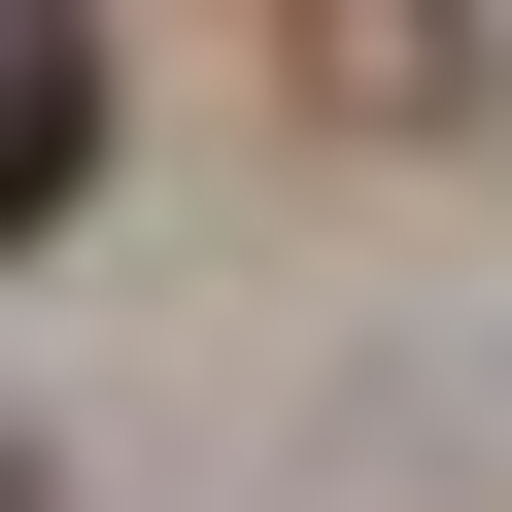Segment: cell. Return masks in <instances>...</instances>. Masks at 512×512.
I'll list each match as a JSON object with an SVG mask.
<instances>
[{
  "mask_svg": "<svg viewBox=\"0 0 512 512\" xmlns=\"http://www.w3.org/2000/svg\"><path fill=\"white\" fill-rule=\"evenodd\" d=\"M103 103H137V69H103V0H0V239H69V205H103Z\"/></svg>",
  "mask_w": 512,
  "mask_h": 512,
  "instance_id": "cell-1",
  "label": "cell"
}]
</instances>
